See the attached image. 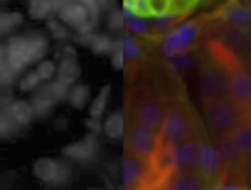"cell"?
<instances>
[{
  "label": "cell",
  "instance_id": "6da1fadb",
  "mask_svg": "<svg viewBox=\"0 0 251 190\" xmlns=\"http://www.w3.org/2000/svg\"><path fill=\"white\" fill-rule=\"evenodd\" d=\"M204 111H207L209 126L214 131H219V134H231L234 126L241 121V111H239L236 102L224 99L222 94H219V97H209L207 99V109Z\"/></svg>",
  "mask_w": 251,
  "mask_h": 190
},
{
  "label": "cell",
  "instance_id": "7a4b0ae2",
  "mask_svg": "<svg viewBox=\"0 0 251 190\" xmlns=\"http://www.w3.org/2000/svg\"><path fill=\"white\" fill-rule=\"evenodd\" d=\"M32 175L45 188H64L74 178L72 168L64 161H54V158H37L35 165H32Z\"/></svg>",
  "mask_w": 251,
  "mask_h": 190
},
{
  "label": "cell",
  "instance_id": "3957f363",
  "mask_svg": "<svg viewBox=\"0 0 251 190\" xmlns=\"http://www.w3.org/2000/svg\"><path fill=\"white\" fill-rule=\"evenodd\" d=\"M62 156L76 165H94L99 161V136L96 134H86L81 141L76 143H69L62 148Z\"/></svg>",
  "mask_w": 251,
  "mask_h": 190
},
{
  "label": "cell",
  "instance_id": "277c9868",
  "mask_svg": "<svg viewBox=\"0 0 251 190\" xmlns=\"http://www.w3.org/2000/svg\"><path fill=\"white\" fill-rule=\"evenodd\" d=\"M5 47H8V69H13L15 74H23V72L32 64L30 47H27V37H25V35H13Z\"/></svg>",
  "mask_w": 251,
  "mask_h": 190
},
{
  "label": "cell",
  "instance_id": "5b68a950",
  "mask_svg": "<svg viewBox=\"0 0 251 190\" xmlns=\"http://www.w3.org/2000/svg\"><path fill=\"white\" fill-rule=\"evenodd\" d=\"M226 89L236 104H251V74L241 67H234L226 77Z\"/></svg>",
  "mask_w": 251,
  "mask_h": 190
},
{
  "label": "cell",
  "instance_id": "8992f818",
  "mask_svg": "<svg viewBox=\"0 0 251 190\" xmlns=\"http://www.w3.org/2000/svg\"><path fill=\"white\" fill-rule=\"evenodd\" d=\"M163 138L168 143H175V141H182L187 134H190V119L182 114V111H173L163 119Z\"/></svg>",
  "mask_w": 251,
  "mask_h": 190
},
{
  "label": "cell",
  "instance_id": "52a82bcc",
  "mask_svg": "<svg viewBox=\"0 0 251 190\" xmlns=\"http://www.w3.org/2000/svg\"><path fill=\"white\" fill-rule=\"evenodd\" d=\"M200 158V143L197 141H182L173 148V165L177 170H190L197 165Z\"/></svg>",
  "mask_w": 251,
  "mask_h": 190
},
{
  "label": "cell",
  "instance_id": "ba28073f",
  "mask_svg": "<svg viewBox=\"0 0 251 190\" xmlns=\"http://www.w3.org/2000/svg\"><path fill=\"white\" fill-rule=\"evenodd\" d=\"M128 146H131L138 156H151V153L155 151V146H158V136H155V131H151V129H146V126H138V129L131 131Z\"/></svg>",
  "mask_w": 251,
  "mask_h": 190
},
{
  "label": "cell",
  "instance_id": "9c48e42d",
  "mask_svg": "<svg viewBox=\"0 0 251 190\" xmlns=\"http://www.w3.org/2000/svg\"><path fill=\"white\" fill-rule=\"evenodd\" d=\"M30 107H32V114H35V119H50V116L54 114V107H57V102L50 97L47 84H45V86H37V89L32 91Z\"/></svg>",
  "mask_w": 251,
  "mask_h": 190
},
{
  "label": "cell",
  "instance_id": "30bf717a",
  "mask_svg": "<svg viewBox=\"0 0 251 190\" xmlns=\"http://www.w3.org/2000/svg\"><path fill=\"white\" fill-rule=\"evenodd\" d=\"M57 18H59V23L67 25L69 30H79V25L89 18V10H86L81 3H76V0H69V3L57 13Z\"/></svg>",
  "mask_w": 251,
  "mask_h": 190
},
{
  "label": "cell",
  "instance_id": "8fae6325",
  "mask_svg": "<svg viewBox=\"0 0 251 190\" xmlns=\"http://www.w3.org/2000/svg\"><path fill=\"white\" fill-rule=\"evenodd\" d=\"M224 72L217 69V67H204L202 72V91L207 97H219V94L226 89V81H224Z\"/></svg>",
  "mask_w": 251,
  "mask_h": 190
},
{
  "label": "cell",
  "instance_id": "7c38bea8",
  "mask_svg": "<svg viewBox=\"0 0 251 190\" xmlns=\"http://www.w3.org/2000/svg\"><path fill=\"white\" fill-rule=\"evenodd\" d=\"M197 165L202 168L204 175H217L219 168H222V158H219V151L209 143H200V158H197Z\"/></svg>",
  "mask_w": 251,
  "mask_h": 190
},
{
  "label": "cell",
  "instance_id": "4fadbf2b",
  "mask_svg": "<svg viewBox=\"0 0 251 190\" xmlns=\"http://www.w3.org/2000/svg\"><path fill=\"white\" fill-rule=\"evenodd\" d=\"M224 20L231 25V27H241L246 30L251 25V8L241 5V3H229L224 8Z\"/></svg>",
  "mask_w": 251,
  "mask_h": 190
},
{
  "label": "cell",
  "instance_id": "5bb4252c",
  "mask_svg": "<svg viewBox=\"0 0 251 190\" xmlns=\"http://www.w3.org/2000/svg\"><path fill=\"white\" fill-rule=\"evenodd\" d=\"M121 178H123V185H126V188L138 185V183L146 178L143 163L136 161V158H123V163H121Z\"/></svg>",
  "mask_w": 251,
  "mask_h": 190
},
{
  "label": "cell",
  "instance_id": "9a60e30c",
  "mask_svg": "<svg viewBox=\"0 0 251 190\" xmlns=\"http://www.w3.org/2000/svg\"><path fill=\"white\" fill-rule=\"evenodd\" d=\"M103 136L111 141V143H118V141H123V136H126V119H123V111H113V114H108V119L103 121Z\"/></svg>",
  "mask_w": 251,
  "mask_h": 190
},
{
  "label": "cell",
  "instance_id": "2e32d148",
  "mask_svg": "<svg viewBox=\"0 0 251 190\" xmlns=\"http://www.w3.org/2000/svg\"><path fill=\"white\" fill-rule=\"evenodd\" d=\"M8 114L13 116V121L20 126V129H25V126H30L32 121H35V114H32V107H30V102H20V99H15V102H8Z\"/></svg>",
  "mask_w": 251,
  "mask_h": 190
},
{
  "label": "cell",
  "instance_id": "e0dca14e",
  "mask_svg": "<svg viewBox=\"0 0 251 190\" xmlns=\"http://www.w3.org/2000/svg\"><path fill=\"white\" fill-rule=\"evenodd\" d=\"M241 156H251V121H239L229 136Z\"/></svg>",
  "mask_w": 251,
  "mask_h": 190
},
{
  "label": "cell",
  "instance_id": "ac0fdd59",
  "mask_svg": "<svg viewBox=\"0 0 251 190\" xmlns=\"http://www.w3.org/2000/svg\"><path fill=\"white\" fill-rule=\"evenodd\" d=\"M163 119H165V114H163V109H160L158 104H146V107H141V111H138L141 126H146V129H151V131H158V129L163 126Z\"/></svg>",
  "mask_w": 251,
  "mask_h": 190
},
{
  "label": "cell",
  "instance_id": "d6986e66",
  "mask_svg": "<svg viewBox=\"0 0 251 190\" xmlns=\"http://www.w3.org/2000/svg\"><path fill=\"white\" fill-rule=\"evenodd\" d=\"M67 102H69L72 109H84V107H89V102H91V89H89V84H72V86H69V94H67Z\"/></svg>",
  "mask_w": 251,
  "mask_h": 190
},
{
  "label": "cell",
  "instance_id": "ffe728a7",
  "mask_svg": "<svg viewBox=\"0 0 251 190\" xmlns=\"http://www.w3.org/2000/svg\"><path fill=\"white\" fill-rule=\"evenodd\" d=\"M20 126L13 121V116L8 114V109H0V141H15L20 136Z\"/></svg>",
  "mask_w": 251,
  "mask_h": 190
},
{
  "label": "cell",
  "instance_id": "44dd1931",
  "mask_svg": "<svg viewBox=\"0 0 251 190\" xmlns=\"http://www.w3.org/2000/svg\"><path fill=\"white\" fill-rule=\"evenodd\" d=\"M79 74H81V67H79L76 59H62L57 64V74L54 77L62 79V81H67V84H76Z\"/></svg>",
  "mask_w": 251,
  "mask_h": 190
},
{
  "label": "cell",
  "instance_id": "7402d4cb",
  "mask_svg": "<svg viewBox=\"0 0 251 190\" xmlns=\"http://www.w3.org/2000/svg\"><path fill=\"white\" fill-rule=\"evenodd\" d=\"M217 151H219L222 163H224V165H231V168H234V165H239V161L244 158V156L239 153V148L234 146V141H231V138H222V143H219V148H217Z\"/></svg>",
  "mask_w": 251,
  "mask_h": 190
},
{
  "label": "cell",
  "instance_id": "603a6c76",
  "mask_svg": "<svg viewBox=\"0 0 251 190\" xmlns=\"http://www.w3.org/2000/svg\"><path fill=\"white\" fill-rule=\"evenodd\" d=\"M108 97H111V86L106 84V86H101V91L96 94V99L89 102V116H91V119H101V116H103V109H106V104H108Z\"/></svg>",
  "mask_w": 251,
  "mask_h": 190
},
{
  "label": "cell",
  "instance_id": "cb8c5ba5",
  "mask_svg": "<svg viewBox=\"0 0 251 190\" xmlns=\"http://www.w3.org/2000/svg\"><path fill=\"white\" fill-rule=\"evenodd\" d=\"M163 50H165V54H168V57H173V54L187 52V50H190V42H187V40H182V37L173 30V32L163 40Z\"/></svg>",
  "mask_w": 251,
  "mask_h": 190
},
{
  "label": "cell",
  "instance_id": "d4e9b609",
  "mask_svg": "<svg viewBox=\"0 0 251 190\" xmlns=\"http://www.w3.org/2000/svg\"><path fill=\"white\" fill-rule=\"evenodd\" d=\"M89 47H91L94 54H111V50L116 47V40H113L111 35H99V32H94Z\"/></svg>",
  "mask_w": 251,
  "mask_h": 190
},
{
  "label": "cell",
  "instance_id": "484cf974",
  "mask_svg": "<svg viewBox=\"0 0 251 190\" xmlns=\"http://www.w3.org/2000/svg\"><path fill=\"white\" fill-rule=\"evenodd\" d=\"M170 188H175V190H197V188H202V178L195 175V173H182L170 183Z\"/></svg>",
  "mask_w": 251,
  "mask_h": 190
},
{
  "label": "cell",
  "instance_id": "4316f807",
  "mask_svg": "<svg viewBox=\"0 0 251 190\" xmlns=\"http://www.w3.org/2000/svg\"><path fill=\"white\" fill-rule=\"evenodd\" d=\"M69 86H72V84H67V81H62V79H50V81H47V91H50V97H52L57 104H59V102H67Z\"/></svg>",
  "mask_w": 251,
  "mask_h": 190
},
{
  "label": "cell",
  "instance_id": "83f0119b",
  "mask_svg": "<svg viewBox=\"0 0 251 190\" xmlns=\"http://www.w3.org/2000/svg\"><path fill=\"white\" fill-rule=\"evenodd\" d=\"M32 20H50L52 18V8L47 0H30V8H27Z\"/></svg>",
  "mask_w": 251,
  "mask_h": 190
},
{
  "label": "cell",
  "instance_id": "f1b7e54d",
  "mask_svg": "<svg viewBox=\"0 0 251 190\" xmlns=\"http://www.w3.org/2000/svg\"><path fill=\"white\" fill-rule=\"evenodd\" d=\"M20 23H23L20 13H0V37L10 35L15 27H20Z\"/></svg>",
  "mask_w": 251,
  "mask_h": 190
},
{
  "label": "cell",
  "instance_id": "f546056e",
  "mask_svg": "<svg viewBox=\"0 0 251 190\" xmlns=\"http://www.w3.org/2000/svg\"><path fill=\"white\" fill-rule=\"evenodd\" d=\"M118 42H121V47H123V54H126V57H133V59H141V57H143V50L138 47V42H136V37H133V35H126V37H121Z\"/></svg>",
  "mask_w": 251,
  "mask_h": 190
},
{
  "label": "cell",
  "instance_id": "4dcf8cb0",
  "mask_svg": "<svg viewBox=\"0 0 251 190\" xmlns=\"http://www.w3.org/2000/svg\"><path fill=\"white\" fill-rule=\"evenodd\" d=\"M126 27H128L131 32H138V35L151 32V23L143 20L141 15H128V18H126Z\"/></svg>",
  "mask_w": 251,
  "mask_h": 190
},
{
  "label": "cell",
  "instance_id": "1f68e13d",
  "mask_svg": "<svg viewBox=\"0 0 251 190\" xmlns=\"http://www.w3.org/2000/svg\"><path fill=\"white\" fill-rule=\"evenodd\" d=\"M47 30H50V35H52L54 40H59V42H67V40H69V27L62 25L59 20H47Z\"/></svg>",
  "mask_w": 251,
  "mask_h": 190
},
{
  "label": "cell",
  "instance_id": "d6a6232c",
  "mask_svg": "<svg viewBox=\"0 0 251 190\" xmlns=\"http://www.w3.org/2000/svg\"><path fill=\"white\" fill-rule=\"evenodd\" d=\"M35 72H37V77H40L42 81H50V79H54V74H57V64L50 62V59H40Z\"/></svg>",
  "mask_w": 251,
  "mask_h": 190
},
{
  "label": "cell",
  "instance_id": "836d02e7",
  "mask_svg": "<svg viewBox=\"0 0 251 190\" xmlns=\"http://www.w3.org/2000/svg\"><path fill=\"white\" fill-rule=\"evenodd\" d=\"M175 32H177L182 40H187V42L192 45V42L197 40V35H200V27H197L195 23H182V25H177V27H175Z\"/></svg>",
  "mask_w": 251,
  "mask_h": 190
},
{
  "label": "cell",
  "instance_id": "e575fe53",
  "mask_svg": "<svg viewBox=\"0 0 251 190\" xmlns=\"http://www.w3.org/2000/svg\"><path fill=\"white\" fill-rule=\"evenodd\" d=\"M173 25H175V15L168 13V10H163V13H155L151 27H155V30H168V27H173Z\"/></svg>",
  "mask_w": 251,
  "mask_h": 190
},
{
  "label": "cell",
  "instance_id": "d590c367",
  "mask_svg": "<svg viewBox=\"0 0 251 190\" xmlns=\"http://www.w3.org/2000/svg\"><path fill=\"white\" fill-rule=\"evenodd\" d=\"M168 64H170V69H173V72H180V69L192 67V57H190L187 52H180V54H173Z\"/></svg>",
  "mask_w": 251,
  "mask_h": 190
},
{
  "label": "cell",
  "instance_id": "8d00e7d4",
  "mask_svg": "<svg viewBox=\"0 0 251 190\" xmlns=\"http://www.w3.org/2000/svg\"><path fill=\"white\" fill-rule=\"evenodd\" d=\"M40 84H42V79H40L37 72L32 69V72H27V74L20 79V91H35Z\"/></svg>",
  "mask_w": 251,
  "mask_h": 190
},
{
  "label": "cell",
  "instance_id": "74e56055",
  "mask_svg": "<svg viewBox=\"0 0 251 190\" xmlns=\"http://www.w3.org/2000/svg\"><path fill=\"white\" fill-rule=\"evenodd\" d=\"M111 67H113V69H123V67H126V54H123L121 42H116V47L111 50Z\"/></svg>",
  "mask_w": 251,
  "mask_h": 190
},
{
  "label": "cell",
  "instance_id": "f35d334b",
  "mask_svg": "<svg viewBox=\"0 0 251 190\" xmlns=\"http://www.w3.org/2000/svg\"><path fill=\"white\" fill-rule=\"evenodd\" d=\"M121 27H126V18H123V13H118L116 8L108 10V30H121Z\"/></svg>",
  "mask_w": 251,
  "mask_h": 190
},
{
  "label": "cell",
  "instance_id": "ab89813d",
  "mask_svg": "<svg viewBox=\"0 0 251 190\" xmlns=\"http://www.w3.org/2000/svg\"><path fill=\"white\" fill-rule=\"evenodd\" d=\"M18 81V74L13 72V69H0V89H10L13 84Z\"/></svg>",
  "mask_w": 251,
  "mask_h": 190
},
{
  "label": "cell",
  "instance_id": "60d3db41",
  "mask_svg": "<svg viewBox=\"0 0 251 190\" xmlns=\"http://www.w3.org/2000/svg\"><path fill=\"white\" fill-rule=\"evenodd\" d=\"M133 13L141 15V18L151 15L153 13V0H133Z\"/></svg>",
  "mask_w": 251,
  "mask_h": 190
},
{
  "label": "cell",
  "instance_id": "b9f144b4",
  "mask_svg": "<svg viewBox=\"0 0 251 190\" xmlns=\"http://www.w3.org/2000/svg\"><path fill=\"white\" fill-rule=\"evenodd\" d=\"M96 25H99V18H86L81 25H79V30H76V35H91V32H96Z\"/></svg>",
  "mask_w": 251,
  "mask_h": 190
},
{
  "label": "cell",
  "instance_id": "7bdbcfd3",
  "mask_svg": "<svg viewBox=\"0 0 251 190\" xmlns=\"http://www.w3.org/2000/svg\"><path fill=\"white\" fill-rule=\"evenodd\" d=\"M86 129H89L91 134H96V136H99L103 126H101V121H99V119H91V116H89V119H86Z\"/></svg>",
  "mask_w": 251,
  "mask_h": 190
},
{
  "label": "cell",
  "instance_id": "ee69618b",
  "mask_svg": "<svg viewBox=\"0 0 251 190\" xmlns=\"http://www.w3.org/2000/svg\"><path fill=\"white\" fill-rule=\"evenodd\" d=\"M47 3H50V8H52V15H54V13H59V10H62L67 3H69V0H47Z\"/></svg>",
  "mask_w": 251,
  "mask_h": 190
},
{
  "label": "cell",
  "instance_id": "f6af8a7d",
  "mask_svg": "<svg viewBox=\"0 0 251 190\" xmlns=\"http://www.w3.org/2000/svg\"><path fill=\"white\" fill-rule=\"evenodd\" d=\"M62 59H76V50L69 47V45H64L62 47Z\"/></svg>",
  "mask_w": 251,
  "mask_h": 190
},
{
  "label": "cell",
  "instance_id": "bcb514c9",
  "mask_svg": "<svg viewBox=\"0 0 251 190\" xmlns=\"http://www.w3.org/2000/svg\"><path fill=\"white\" fill-rule=\"evenodd\" d=\"M94 3L99 5V10H113L116 0H94Z\"/></svg>",
  "mask_w": 251,
  "mask_h": 190
},
{
  "label": "cell",
  "instance_id": "7dc6e473",
  "mask_svg": "<svg viewBox=\"0 0 251 190\" xmlns=\"http://www.w3.org/2000/svg\"><path fill=\"white\" fill-rule=\"evenodd\" d=\"M5 67H8V47L0 45V69H5Z\"/></svg>",
  "mask_w": 251,
  "mask_h": 190
},
{
  "label": "cell",
  "instance_id": "c3c4849f",
  "mask_svg": "<svg viewBox=\"0 0 251 190\" xmlns=\"http://www.w3.org/2000/svg\"><path fill=\"white\" fill-rule=\"evenodd\" d=\"M91 37H94V32L91 35H76V45H86L89 47L91 45Z\"/></svg>",
  "mask_w": 251,
  "mask_h": 190
},
{
  "label": "cell",
  "instance_id": "681fc988",
  "mask_svg": "<svg viewBox=\"0 0 251 190\" xmlns=\"http://www.w3.org/2000/svg\"><path fill=\"white\" fill-rule=\"evenodd\" d=\"M8 102H10V97H8V94H3V89H0V109L8 107Z\"/></svg>",
  "mask_w": 251,
  "mask_h": 190
},
{
  "label": "cell",
  "instance_id": "f907efd6",
  "mask_svg": "<svg viewBox=\"0 0 251 190\" xmlns=\"http://www.w3.org/2000/svg\"><path fill=\"white\" fill-rule=\"evenodd\" d=\"M54 126H57V129H67V121H64V116H59V119L54 121Z\"/></svg>",
  "mask_w": 251,
  "mask_h": 190
},
{
  "label": "cell",
  "instance_id": "816d5d0a",
  "mask_svg": "<svg viewBox=\"0 0 251 190\" xmlns=\"http://www.w3.org/2000/svg\"><path fill=\"white\" fill-rule=\"evenodd\" d=\"M123 3H133V0H123Z\"/></svg>",
  "mask_w": 251,
  "mask_h": 190
},
{
  "label": "cell",
  "instance_id": "f5cc1de1",
  "mask_svg": "<svg viewBox=\"0 0 251 190\" xmlns=\"http://www.w3.org/2000/svg\"><path fill=\"white\" fill-rule=\"evenodd\" d=\"M175 3H185V0H175Z\"/></svg>",
  "mask_w": 251,
  "mask_h": 190
},
{
  "label": "cell",
  "instance_id": "db71d44e",
  "mask_svg": "<svg viewBox=\"0 0 251 190\" xmlns=\"http://www.w3.org/2000/svg\"><path fill=\"white\" fill-rule=\"evenodd\" d=\"M0 3H3V0H0Z\"/></svg>",
  "mask_w": 251,
  "mask_h": 190
}]
</instances>
